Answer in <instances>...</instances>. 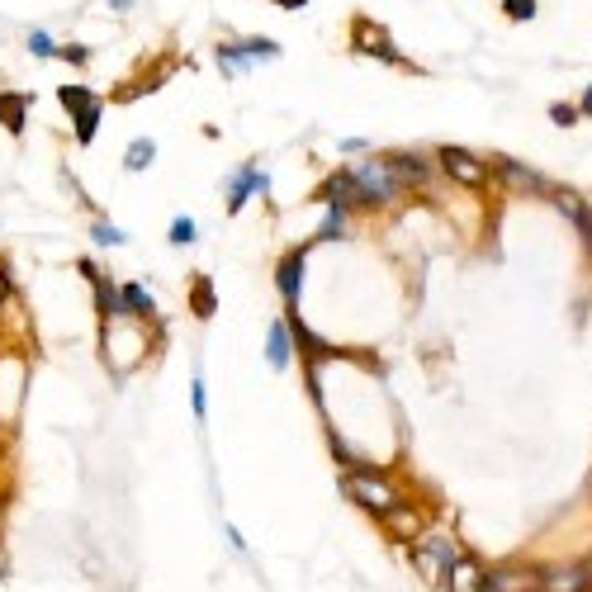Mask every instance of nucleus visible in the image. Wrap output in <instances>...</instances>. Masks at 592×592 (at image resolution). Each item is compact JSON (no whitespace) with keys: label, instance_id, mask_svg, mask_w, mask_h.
<instances>
[{"label":"nucleus","instance_id":"1","mask_svg":"<svg viewBox=\"0 0 592 592\" xmlns=\"http://www.w3.org/2000/svg\"><path fill=\"white\" fill-rule=\"evenodd\" d=\"M162 337V323L157 318H133V313H114V318H100V356H105L109 375L124 379L133 375L152 346Z\"/></svg>","mask_w":592,"mask_h":592},{"label":"nucleus","instance_id":"2","mask_svg":"<svg viewBox=\"0 0 592 592\" xmlns=\"http://www.w3.org/2000/svg\"><path fill=\"white\" fill-rule=\"evenodd\" d=\"M341 493L351 498L356 507H365V512H375V517H384L389 507L403 503V493H398V484L389 479V474H379L375 465H360V469H346L341 474Z\"/></svg>","mask_w":592,"mask_h":592},{"label":"nucleus","instance_id":"3","mask_svg":"<svg viewBox=\"0 0 592 592\" xmlns=\"http://www.w3.org/2000/svg\"><path fill=\"white\" fill-rule=\"evenodd\" d=\"M351 53L356 57H370V62H384V67H403V72H422V67H413L408 62V53L394 43V34L379 24V19H365V15H356L351 19Z\"/></svg>","mask_w":592,"mask_h":592},{"label":"nucleus","instance_id":"4","mask_svg":"<svg viewBox=\"0 0 592 592\" xmlns=\"http://www.w3.org/2000/svg\"><path fill=\"white\" fill-rule=\"evenodd\" d=\"M351 176H356L360 190V209H384V204H394L403 195V180L394 176L389 157H365V162L351 166Z\"/></svg>","mask_w":592,"mask_h":592},{"label":"nucleus","instance_id":"5","mask_svg":"<svg viewBox=\"0 0 592 592\" xmlns=\"http://www.w3.org/2000/svg\"><path fill=\"white\" fill-rule=\"evenodd\" d=\"M431 157H436V166H441L460 190H474V195H479V190L493 185V162H484V157L469 152V147H436Z\"/></svg>","mask_w":592,"mask_h":592},{"label":"nucleus","instance_id":"6","mask_svg":"<svg viewBox=\"0 0 592 592\" xmlns=\"http://www.w3.org/2000/svg\"><path fill=\"white\" fill-rule=\"evenodd\" d=\"M214 57L223 67V76H247V67H256V62H275L280 43L275 38H228V43L214 48Z\"/></svg>","mask_w":592,"mask_h":592},{"label":"nucleus","instance_id":"7","mask_svg":"<svg viewBox=\"0 0 592 592\" xmlns=\"http://www.w3.org/2000/svg\"><path fill=\"white\" fill-rule=\"evenodd\" d=\"M455 545H450L446 531H422L413 545V564H417V574L427 578V583H441V578L450 574V564H455Z\"/></svg>","mask_w":592,"mask_h":592},{"label":"nucleus","instance_id":"8","mask_svg":"<svg viewBox=\"0 0 592 592\" xmlns=\"http://www.w3.org/2000/svg\"><path fill=\"white\" fill-rule=\"evenodd\" d=\"M308 247H313V242H304V247L285 252V256H280V266H275V289H280V299H285L289 308L299 304V289H304V261H308Z\"/></svg>","mask_w":592,"mask_h":592},{"label":"nucleus","instance_id":"9","mask_svg":"<svg viewBox=\"0 0 592 592\" xmlns=\"http://www.w3.org/2000/svg\"><path fill=\"white\" fill-rule=\"evenodd\" d=\"M493 180H503L507 190H521V195H550L545 176H540V171H531V166L512 162V157H493Z\"/></svg>","mask_w":592,"mask_h":592},{"label":"nucleus","instance_id":"10","mask_svg":"<svg viewBox=\"0 0 592 592\" xmlns=\"http://www.w3.org/2000/svg\"><path fill=\"white\" fill-rule=\"evenodd\" d=\"M270 190V176L261 171L256 162H242L237 166V176H233V185H228V214H242V204L252 195H266Z\"/></svg>","mask_w":592,"mask_h":592},{"label":"nucleus","instance_id":"11","mask_svg":"<svg viewBox=\"0 0 592 592\" xmlns=\"http://www.w3.org/2000/svg\"><path fill=\"white\" fill-rule=\"evenodd\" d=\"M379 521H384V531H389V536H398V540H417L422 531H427V517H422L413 503L389 507V512H384Z\"/></svg>","mask_w":592,"mask_h":592},{"label":"nucleus","instance_id":"12","mask_svg":"<svg viewBox=\"0 0 592 592\" xmlns=\"http://www.w3.org/2000/svg\"><path fill=\"white\" fill-rule=\"evenodd\" d=\"M29 109H34V95H29V90H0V124L10 128L15 138H24Z\"/></svg>","mask_w":592,"mask_h":592},{"label":"nucleus","instance_id":"13","mask_svg":"<svg viewBox=\"0 0 592 592\" xmlns=\"http://www.w3.org/2000/svg\"><path fill=\"white\" fill-rule=\"evenodd\" d=\"M389 166H394V176L403 180V190H413V185H427L431 180V166L436 157H422V152H389Z\"/></svg>","mask_w":592,"mask_h":592},{"label":"nucleus","instance_id":"14","mask_svg":"<svg viewBox=\"0 0 592 592\" xmlns=\"http://www.w3.org/2000/svg\"><path fill=\"white\" fill-rule=\"evenodd\" d=\"M484 583H488V569L479 564V559H469V555L455 559V564H450V574H446V588L450 592H484Z\"/></svg>","mask_w":592,"mask_h":592},{"label":"nucleus","instance_id":"15","mask_svg":"<svg viewBox=\"0 0 592 592\" xmlns=\"http://www.w3.org/2000/svg\"><path fill=\"white\" fill-rule=\"evenodd\" d=\"M588 564H559L550 574H540V592H588Z\"/></svg>","mask_w":592,"mask_h":592},{"label":"nucleus","instance_id":"16","mask_svg":"<svg viewBox=\"0 0 592 592\" xmlns=\"http://www.w3.org/2000/svg\"><path fill=\"white\" fill-rule=\"evenodd\" d=\"M484 592H540L536 569H488Z\"/></svg>","mask_w":592,"mask_h":592},{"label":"nucleus","instance_id":"17","mask_svg":"<svg viewBox=\"0 0 592 592\" xmlns=\"http://www.w3.org/2000/svg\"><path fill=\"white\" fill-rule=\"evenodd\" d=\"M289 356H294L289 323H285V318H275V323H270V337H266V360H270V370H289Z\"/></svg>","mask_w":592,"mask_h":592},{"label":"nucleus","instance_id":"18","mask_svg":"<svg viewBox=\"0 0 592 592\" xmlns=\"http://www.w3.org/2000/svg\"><path fill=\"white\" fill-rule=\"evenodd\" d=\"M119 304H124V313H133V318H157V304H152V294H147L143 285H119Z\"/></svg>","mask_w":592,"mask_h":592},{"label":"nucleus","instance_id":"19","mask_svg":"<svg viewBox=\"0 0 592 592\" xmlns=\"http://www.w3.org/2000/svg\"><path fill=\"white\" fill-rule=\"evenodd\" d=\"M550 199H555V209H559V214H564V218H569L574 228H578V223H583V218L592 214L588 204H583V195H578V190H564V185H550Z\"/></svg>","mask_w":592,"mask_h":592},{"label":"nucleus","instance_id":"20","mask_svg":"<svg viewBox=\"0 0 592 592\" xmlns=\"http://www.w3.org/2000/svg\"><path fill=\"white\" fill-rule=\"evenodd\" d=\"M100 119H105V100H95L90 109H81V114L72 119L76 143H81V147H90V143H95V133H100Z\"/></svg>","mask_w":592,"mask_h":592},{"label":"nucleus","instance_id":"21","mask_svg":"<svg viewBox=\"0 0 592 592\" xmlns=\"http://www.w3.org/2000/svg\"><path fill=\"white\" fill-rule=\"evenodd\" d=\"M190 308H195V318H214L218 294H214V285H209V275H195V285H190Z\"/></svg>","mask_w":592,"mask_h":592},{"label":"nucleus","instance_id":"22","mask_svg":"<svg viewBox=\"0 0 592 592\" xmlns=\"http://www.w3.org/2000/svg\"><path fill=\"white\" fill-rule=\"evenodd\" d=\"M57 100H62V109H67V114L76 119V114H81V109H90L95 100H100V95H95L90 86H81V81H72V86H62V90H57Z\"/></svg>","mask_w":592,"mask_h":592},{"label":"nucleus","instance_id":"23","mask_svg":"<svg viewBox=\"0 0 592 592\" xmlns=\"http://www.w3.org/2000/svg\"><path fill=\"white\" fill-rule=\"evenodd\" d=\"M152 157H157V143H152V138H133L124 152V171H147Z\"/></svg>","mask_w":592,"mask_h":592},{"label":"nucleus","instance_id":"24","mask_svg":"<svg viewBox=\"0 0 592 592\" xmlns=\"http://www.w3.org/2000/svg\"><path fill=\"white\" fill-rule=\"evenodd\" d=\"M503 15L512 19V24H531V19L540 15V0H503Z\"/></svg>","mask_w":592,"mask_h":592},{"label":"nucleus","instance_id":"25","mask_svg":"<svg viewBox=\"0 0 592 592\" xmlns=\"http://www.w3.org/2000/svg\"><path fill=\"white\" fill-rule=\"evenodd\" d=\"M90 237L100 242V247H124V233L109 223V218H95V228H90Z\"/></svg>","mask_w":592,"mask_h":592},{"label":"nucleus","instance_id":"26","mask_svg":"<svg viewBox=\"0 0 592 592\" xmlns=\"http://www.w3.org/2000/svg\"><path fill=\"white\" fill-rule=\"evenodd\" d=\"M29 53H34V57H57V53H62V43H53L48 29H34V34H29Z\"/></svg>","mask_w":592,"mask_h":592},{"label":"nucleus","instance_id":"27","mask_svg":"<svg viewBox=\"0 0 592 592\" xmlns=\"http://www.w3.org/2000/svg\"><path fill=\"white\" fill-rule=\"evenodd\" d=\"M195 218L190 214H180V218H171V242H176V247H190V242H195Z\"/></svg>","mask_w":592,"mask_h":592},{"label":"nucleus","instance_id":"28","mask_svg":"<svg viewBox=\"0 0 592 592\" xmlns=\"http://www.w3.org/2000/svg\"><path fill=\"white\" fill-rule=\"evenodd\" d=\"M550 119H555L559 128H574L578 119H583V109L569 105V100H555V105H550Z\"/></svg>","mask_w":592,"mask_h":592},{"label":"nucleus","instance_id":"29","mask_svg":"<svg viewBox=\"0 0 592 592\" xmlns=\"http://www.w3.org/2000/svg\"><path fill=\"white\" fill-rule=\"evenodd\" d=\"M57 57H62V62H72V67H86L90 48H81V43H62V53H57Z\"/></svg>","mask_w":592,"mask_h":592},{"label":"nucleus","instance_id":"30","mask_svg":"<svg viewBox=\"0 0 592 592\" xmlns=\"http://www.w3.org/2000/svg\"><path fill=\"white\" fill-rule=\"evenodd\" d=\"M190 403H195V417L204 422V413H209V408H204V379H195V384H190Z\"/></svg>","mask_w":592,"mask_h":592},{"label":"nucleus","instance_id":"31","mask_svg":"<svg viewBox=\"0 0 592 592\" xmlns=\"http://www.w3.org/2000/svg\"><path fill=\"white\" fill-rule=\"evenodd\" d=\"M341 152H346V157H365V152H370V147L360 143V138H346V143H341Z\"/></svg>","mask_w":592,"mask_h":592},{"label":"nucleus","instance_id":"32","mask_svg":"<svg viewBox=\"0 0 592 592\" xmlns=\"http://www.w3.org/2000/svg\"><path fill=\"white\" fill-rule=\"evenodd\" d=\"M10 289H15V285H10V270L0 266V308L10 304Z\"/></svg>","mask_w":592,"mask_h":592},{"label":"nucleus","instance_id":"33","mask_svg":"<svg viewBox=\"0 0 592 592\" xmlns=\"http://www.w3.org/2000/svg\"><path fill=\"white\" fill-rule=\"evenodd\" d=\"M578 109H583V119H592V81L583 86V95H578Z\"/></svg>","mask_w":592,"mask_h":592},{"label":"nucleus","instance_id":"34","mask_svg":"<svg viewBox=\"0 0 592 592\" xmlns=\"http://www.w3.org/2000/svg\"><path fill=\"white\" fill-rule=\"evenodd\" d=\"M133 5H138V0H109V10H114V15H128Z\"/></svg>","mask_w":592,"mask_h":592},{"label":"nucleus","instance_id":"35","mask_svg":"<svg viewBox=\"0 0 592 592\" xmlns=\"http://www.w3.org/2000/svg\"><path fill=\"white\" fill-rule=\"evenodd\" d=\"M270 5H280V10H304L308 0H270Z\"/></svg>","mask_w":592,"mask_h":592},{"label":"nucleus","instance_id":"36","mask_svg":"<svg viewBox=\"0 0 592 592\" xmlns=\"http://www.w3.org/2000/svg\"><path fill=\"white\" fill-rule=\"evenodd\" d=\"M5 569H10V550L0 545V578H5Z\"/></svg>","mask_w":592,"mask_h":592}]
</instances>
